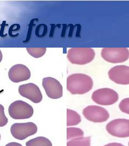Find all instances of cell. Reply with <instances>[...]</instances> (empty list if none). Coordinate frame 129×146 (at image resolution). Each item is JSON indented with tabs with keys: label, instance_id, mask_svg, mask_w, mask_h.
Listing matches in <instances>:
<instances>
[{
	"label": "cell",
	"instance_id": "1",
	"mask_svg": "<svg viewBox=\"0 0 129 146\" xmlns=\"http://www.w3.org/2000/svg\"><path fill=\"white\" fill-rule=\"evenodd\" d=\"M93 81L89 76L83 74H73L67 78V89L73 95H82L93 88Z\"/></svg>",
	"mask_w": 129,
	"mask_h": 146
},
{
	"label": "cell",
	"instance_id": "2",
	"mask_svg": "<svg viewBox=\"0 0 129 146\" xmlns=\"http://www.w3.org/2000/svg\"><path fill=\"white\" fill-rule=\"evenodd\" d=\"M95 52L90 48H72L67 52L68 60L75 64L84 65L92 62Z\"/></svg>",
	"mask_w": 129,
	"mask_h": 146
},
{
	"label": "cell",
	"instance_id": "3",
	"mask_svg": "<svg viewBox=\"0 0 129 146\" xmlns=\"http://www.w3.org/2000/svg\"><path fill=\"white\" fill-rule=\"evenodd\" d=\"M8 111L11 117L15 120L29 119L33 114V109L31 105L21 100L13 102L10 105Z\"/></svg>",
	"mask_w": 129,
	"mask_h": 146
},
{
	"label": "cell",
	"instance_id": "4",
	"mask_svg": "<svg viewBox=\"0 0 129 146\" xmlns=\"http://www.w3.org/2000/svg\"><path fill=\"white\" fill-rule=\"evenodd\" d=\"M101 56L108 62H124L129 58V50L126 48H104L102 49Z\"/></svg>",
	"mask_w": 129,
	"mask_h": 146
},
{
	"label": "cell",
	"instance_id": "5",
	"mask_svg": "<svg viewBox=\"0 0 129 146\" xmlns=\"http://www.w3.org/2000/svg\"><path fill=\"white\" fill-rule=\"evenodd\" d=\"M92 99L97 104L109 106L115 104L119 100V94L112 89L104 88L94 91Z\"/></svg>",
	"mask_w": 129,
	"mask_h": 146
},
{
	"label": "cell",
	"instance_id": "6",
	"mask_svg": "<svg viewBox=\"0 0 129 146\" xmlns=\"http://www.w3.org/2000/svg\"><path fill=\"white\" fill-rule=\"evenodd\" d=\"M37 130L36 125L33 122L15 123L10 128L11 135L19 140H25L29 136L35 135Z\"/></svg>",
	"mask_w": 129,
	"mask_h": 146
},
{
	"label": "cell",
	"instance_id": "7",
	"mask_svg": "<svg viewBox=\"0 0 129 146\" xmlns=\"http://www.w3.org/2000/svg\"><path fill=\"white\" fill-rule=\"evenodd\" d=\"M109 134L119 138L129 137V120L117 119L109 122L106 125Z\"/></svg>",
	"mask_w": 129,
	"mask_h": 146
},
{
	"label": "cell",
	"instance_id": "8",
	"mask_svg": "<svg viewBox=\"0 0 129 146\" xmlns=\"http://www.w3.org/2000/svg\"><path fill=\"white\" fill-rule=\"evenodd\" d=\"M83 113L86 119L95 123L104 122L110 117L107 110L98 106H89L83 109Z\"/></svg>",
	"mask_w": 129,
	"mask_h": 146
},
{
	"label": "cell",
	"instance_id": "9",
	"mask_svg": "<svg viewBox=\"0 0 129 146\" xmlns=\"http://www.w3.org/2000/svg\"><path fill=\"white\" fill-rule=\"evenodd\" d=\"M42 86L48 98L52 99H58L62 97V85L56 78L51 77L43 78Z\"/></svg>",
	"mask_w": 129,
	"mask_h": 146
},
{
	"label": "cell",
	"instance_id": "10",
	"mask_svg": "<svg viewBox=\"0 0 129 146\" xmlns=\"http://www.w3.org/2000/svg\"><path fill=\"white\" fill-rule=\"evenodd\" d=\"M18 92L22 96L35 104H38L43 100L41 91L35 84L29 83L21 85L18 88Z\"/></svg>",
	"mask_w": 129,
	"mask_h": 146
},
{
	"label": "cell",
	"instance_id": "11",
	"mask_svg": "<svg viewBox=\"0 0 129 146\" xmlns=\"http://www.w3.org/2000/svg\"><path fill=\"white\" fill-rule=\"evenodd\" d=\"M109 78L116 84H129V67L124 65L116 66L111 68L108 72Z\"/></svg>",
	"mask_w": 129,
	"mask_h": 146
},
{
	"label": "cell",
	"instance_id": "12",
	"mask_svg": "<svg viewBox=\"0 0 129 146\" xmlns=\"http://www.w3.org/2000/svg\"><path fill=\"white\" fill-rule=\"evenodd\" d=\"M8 76L12 82L19 83L30 78L31 72L25 65L17 64L11 67L8 72Z\"/></svg>",
	"mask_w": 129,
	"mask_h": 146
},
{
	"label": "cell",
	"instance_id": "13",
	"mask_svg": "<svg viewBox=\"0 0 129 146\" xmlns=\"http://www.w3.org/2000/svg\"><path fill=\"white\" fill-rule=\"evenodd\" d=\"M81 121V116L73 110L67 109V125L68 127L77 125Z\"/></svg>",
	"mask_w": 129,
	"mask_h": 146
},
{
	"label": "cell",
	"instance_id": "14",
	"mask_svg": "<svg viewBox=\"0 0 129 146\" xmlns=\"http://www.w3.org/2000/svg\"><path fill=\"white\" fill-rule=\"evenodd\" d=\"M26 146H52V143L46 137L39 136L26 142Z\"/></svg>",
	"mask_w": 129,
	"mask_h": 146
},
{
	"label": "cell",
	"instance_id": "15",
	"mask_svg": "<svg viewBox=\"0 0 129 146\" xmlns=\"http://www.w3.org/2000/svg\"><path fill=\"white\" fill-rule=\"evenodd\" d=\"M91 137H81L68 141L67 146H90Z\"/></svg>",
	"mask_w": 129,
	"mask_h": 146
},
{
	"label": "cell",
	"instance_id": "16",
	"mask_svg": "<svg viewBox=\"0 0 129 146\" xmlns=\"http://www.w3.org/2000/svg\"><path fill=\"white\" fill-rule=\"evenodd\" d=\"M83 135L84 132L79 128L68 127L67 128V139L68 140L83 137Z\"/></svg>",
	"mask_w": 129,
	"mask_h": 146
},
{
	"label": "cell",
	"instance_id": "17",
	"mask_svg": "<svg viewBox=\"0 0 129 146\" xmlns=\"http://www.w3.org/2000/svg\"><path fill=\"white\" fill-rule=\"evenodd\" d=\"M26 50L31 56L35 58H39L42 57L45 54L46 48H27Z\"/></svg>",
	"mask_w": 129,
	"mask_h": 146
},
{
	"label": "cell",
	"instance_id": "18",
	"mask_svg": "<svg viewBox=\"0 0 129 146\" xmlns=\"http://www.w3.org/2000/svg\"><path fill=\"white\" fill-rule=\"evenodd\" d=\"M119 108L122 112L129 114V98L120 101L119 104Z\"/></svg>",
	"mask_w": 129,
	"mask_h": 146
},
{
	"label": "cell",
	"instance_id": "19",
	"mask_svg": "<svg viewBox=\"0 0 129 146\" xmlns=\"http://www.w3.org/2000/svg\"><path fill=\"white\" fill-rule=\"evenodd\" d=\"M8 122V119L5 114L4 107L0 104V127L5 126Z\"/></svg>",
	"mask_w": 129,
	"mask_h": 146
},
{
	"label": "cell",
	"instance_id": "20",
	"mask_svg": "<svg viewBox=\"0 0 129 146\" xmlns=\"http://www.w3.org/2000/svg\"><path fill=\"white\" fill-rule=\"evenodd\" d=\"M43 26H44V25L41 24L37 27L36 30V35L37 36H44L46 34L47 31V27L46 26L44 28V29L43 30H41L43 27Z\"/></svg>",
	"mask_w": 129,
	"mask_h": 146
},
{
	"label": "cell",
	"instance_id": "21",
	"mask_svg": "<svg viewBox=\"0 0 129 146\" xmlns=\"http://www.w3.org/2000/svg\"><path fill=\"white\" fill-rule=\"evenodd\" d=\"M104 146H125L119 143H116V142H114V143H108L106 145H104Z\"/></svg>",
	"mask_w": 129,
	"mask_h": 146
},
{
	"label": "cell",
	"instance_id": "22",
	"mask_svg": "<svg viewBox=\"0 0 129 146\" xmlns=\"http://www.w3.org/2000/svg\"><path fill=\"white\" fill-rule=\"evenodd\" d=\"M5 146H23L21 144L17 143V142H10L8 143L7 145H6Z\"/></svg>",
	"mask_w": 129,
	"mask_h": 146
},
{
	"label": "cell",
	"instance_id": "23",
	"mask_svg": "<svg viewBox=\"0 0 129 146\" xmlns=\"http://www.w3.org/2000/svg\"><path fill=\"white\" fill-rule=\"evenodd\" d=\"M2 58H3L2 53L1 52V50H0V63L1 62V61H2Z\"/></svg>",
	"mask_w": 129,
	"mask_h": 146
},
{
	"label": "cell",
	"instance_id": "24",
	"mask_svg": "<svg viewBox=\"0 0 129 146\" xmlns=\"http://www.w3.org/2000/svg\"><path fill=\"white\" fill-rule=\"evenodd\" d=\"M0 140H1V134H0Z\"/></svg>",
	"mask_w": 129,
	"mask_h": 146
},
{
	"label": "cell",
	"instance_id": "25",
	"mask_svg": "<svg viewBox=\"0 0 129 146\" xmlns=\"http://www.w3.org/2000/svg\"><path fill=\"white\" fill-rule=\"evenodd\" d=\"M128 145H129V143H128Z\"/></svg>",
	"mask_w": 129,
	"mask_h": 146
}]
</instances>
